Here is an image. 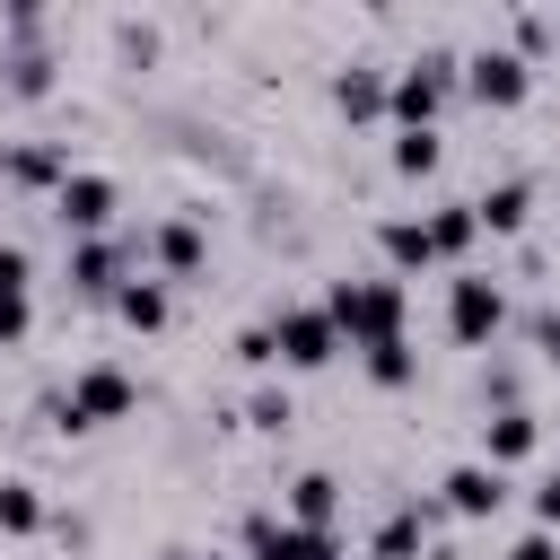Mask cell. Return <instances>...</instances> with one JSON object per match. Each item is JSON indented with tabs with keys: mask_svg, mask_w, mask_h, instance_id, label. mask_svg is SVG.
Here are the masks:
<instances>
[{
	"mask_svg": "<svg viewBox=\"0 0 560 560\" xmlns=\"http://www.w3.org/2000/svg\"><path fill=\"white\" fill-rule=\"evenodd\" d=\"M455 70H464L455 44H429V52L394 61V79H385V122H394V131H438V114H446V96H455Z\"/></svg>",
	"mask_w": 560,
	"mask_h": 560,
	"instance_id": "6da1fadb",
	"label": "cell"
},
{
	"mask_svg": "<svg viewBox=\"0 0 560 560\" xmlns=\"http://www.w3.org/2000/svg\"><path fill=\"white\" fill-rule=\"evenodd\" d=\"M315 306L332 315L341 350H376V341H402V280H394V271H376V280H332Z\"/></svg>",
	"mask_w": 560,
	"mask_h": 560,
	"instance_id": "7a4b0ae2",
	"label": "cell"
},
{
	"mask_svg": "<svg viewBox=\"0 0 560 560\" xmlns=\"http://www.w3.org/2000/svg\"><path fill=\"white\" fill-rule=\"evenodd\" d=\"M122 411H131V376H122L114 359L79 368V376H70V394H52V402H44V420H52V429H105V420H122Z\"/></svg>",
	"mask_w": 560,
	"mask_h": 560,
	"instance_id": "3957f363",
	"label": "cell"
},
{
	"mask_svg": "<svg viewBox=\"0 0 560 560\" xmlns=\"http://www.w3.org/2000/svg\"><path fill=\"white\" fill-rule=\"evenodd\" d=\"M114 210H122V184L96 175V166H70L61 192H52V219H61L70 245H79V236H114Z\"/></svg>",
	"mask_w": 560,
	"mask_h": 560,
	"instance_id": "277c9868",
	"label": "cell"
},
{
	"mask_svg": "<svg viewBox=\"0 0 560 560\" xmlns=\"http://www.w3.org/2000/svg\"><path fill=\"white\" fill-rule=\"evenodd\" d=\"M499 324H508V289H499L490 271H455V280H446V332H455L464 350H490Z\"/></svg>",
	"mask_w": 560,
	"mask_h": 560,
	"instance_id": "5b68a950",
	"label": "cell"
},
{
	"mask_svg": "<svg viewBox=\"0 0 560 560\" xmlns=\"http://www.w3.org/2000/svg\"><path fill=\"white\" fill-rule=\"evenodd\" d=\"M455 88H464L472 105L508 114V105H525V96H534V70H525L508 44H472V52H464V70H455Z\"/></svg>",
	"mask_w": 560,
	"mask_h": 560,
	"instance_id": "8992f818",
	"label": "cell"
},
{
	"mask_svg": "<svg viewBox=\"0 0 560 560\" xmlns=\"http://www.w3.org/2000/svg\"><path fill=\"white\" fill-rule=\"evenodd\" d=\"M210 210H175V219H158V228H140V262H158V280H201V262H210Z\"/></svg>",
	"mask_w": 560,
	"mask_h": 560,
	"instance_id": "52a82bcc",
	"label": "cell"
},
{
	"mask_svg": "<svg viewBox=\"0 0 560 560\" xmlns=\"http://www.w3.org/2000/svg\"><path fill=\"white\" fill-rule=\"evenodd\" d=\"M131 262H140V236H131V228L79 236V245H70V289H79V298H114V289L131 280Z\"/></svg>",
	"mask_w": 560,
	"mask_h": 560,
	"instance_id": "ba28073f",
	"label": "cell"
},
{
	"mask_svg": "<svg viewBox=\"0 0 560 560\" xmlns=\"http://www.w3.org/2000/svg\"><path fill=\"white\" fill-rule=\"evenodd\" d=\"M271 350H280V368H332L341 332L324 306H271Z\"/></svg>",
	"mask_w": 560,
	"mask_h": 560,
	"instance_id": "9c48e42d",
	"label": "cell"
},
{
	"mask_svg": "<svg viewBox=\"0 0 560 560\" xmlns=\"http://www.w3.org/2000/svg\"><path fill=\"white\" fill-rule=\"evenodd\" d=\"M245 551H254V560H341V542H332V534L289 525V516H271V508H254V516H245Z\"/></svg>",
	"mask_w": 560,
	"mask_h": 560,
	"instance_id": "30bf717a",
	"label": "cell"
},
{
	"mask_svg": "<svg viewBox=\"0 0 560 560\" xmlns=\"http://www.w3.org/2000/svg\"><path fill=\"white\" fill-rule=\"evenodd\" d=\"M0 175L18 184V192H61V175H70V140H9L0 149Z\"/></svg>",
	"mask_w": 560,
	"mask_h": 560,
	"instance_id": "8fae6325",
	"label": "cell"
},
{
	"mask_svg": "<svg viewBox=\"0 0 560 560\" xmlns=\"http://www.w3.org/2000/svg\"><path fill=\"white\" fill-rule=\"evenodd\" d=\"M438 516H446L438 499H402V508L368 534V560H420V551H429V534H438Z\"/></svg>",
	"mask_w": 560,
	"mask_h": 560,
	"instance_id": "7c38bea8",
	"label": "cell"
},
{
	"mask_svg": "<svg viewBox=\"0 0 560 560\" xmlns=\"http://www.w3.org/2000/svg\"><path fill=\"white\" fill-rule=\"evenodd\" d=\"M385 79H394L385 61H341L332 70V114L341 122H385Z\"/></svg>",
	"mask_w": 560,
	"mask_h": 560,
	"instance_id": "4fadbf2b",
	"label": "cell"
},
{
	"mask_svg": "<svg viewBox=\"0 0 560 560\" xmlns=\"http://www.w3.org/2000/svg\"><path fill=\"white\" fill-rule=\"evenodd\" d=\"M438 490H446V499H438L446 516H499V508H508V472H490L481 455H472V464H455Z\"/></svg>",
	"mask_w": 560,
	"mask_h": 560,
	"instance_id": "5bb4252c",
	"label": "cell"
},
{
	"mask_svg": "<svg viewBox=\"0 0 560 560\" xmlns=\"http://www.w3.org/2000/svg\"><path fill=\"white\" fill-rule=\"evenodd\" d=\"M534 446H542V420H534L525 402H516V411H490V420H481V464H490V472L525 464Z\"/></svg>",
	"mask_w": 560,
	"mask_h": 560,
	"instance_id": "9a60e30c",
	"label": "cell"
},
{
	"mask_svg": "<svg viewBox=\"0 0 560 560\" xmlns=\"http://www.w3.org/2000/svg\"><path fill=\"white\" fill-rule=\"evenodd\" d=\"M472 219H481V236H516V228L534 219V184H525V175H508V184H490V192L472 201Z\"/></svg>",
	"mask_w": 560,
	"mask_h": 560,
	"instance_id": "2e32d148",
	"label": "cell"
},
{
	"mask_svg": "<svg viewBox=\"0 0 560 560\" xmlns=\"http://www.w3.org/2000/svg\"><path fill=\"white\" fill-rule=\"evenodd\" d=\"M420 228H429V254H438V262H464V254L481 245V219H472V201H438Z\"/></svg>",
	"mask_w": 560,
	"mask_h": 560,
	"instance_id": "e0dca14e",
	"label": "cell"
},
{
	"mask_svg": "<svg viewBox=\"0 0 560 560\" xmlns=\"http://www.w3.org/2000/svg\"><path fill=\"white\" fill-rule=\"evenodd\" d=\"M332 516H341V481H332V472H298V481H289V525L332 534Z\"/></svg>",
	"mask_w": 560,
	"mask_h": 560,
	"instance_id": "ac0fdd59",
	"label": "cell"
},
{
	"mask_svg": "<svg viewBox=\"0 0 560 560\" xmlns=\"http://www.w3.org/2000/svg\"><path fill=\"white\" fill-rule=\"evenodd\" d=\"M114 315H122L131 332H166V315H175V306H166V280H140V271H131V280L114 289Z\"/></svg>",
	"mask_w": 560,
	"mask_h": 560,
	"instance_id": "d6986e66",
	"label": "cell"
},
{
	"mask_svg": "<svg viewBox=\"0 0 560 560\" xmlns=\"http://www.w3.org/2000/svg\"><path fill=\"white\" fill-rule=\"evenodd\" d=\"M52 70H61V61H52L44 44H26V52H0V88H9V96H26V105H35V96H52Z\"/></svg>",
	"mask_w": 560,
	"mask_h": 560,
	"instance_id": "ffe728a7",
	"label": "cell"
},
{
	"mask_svg": "<svg viewBox=\"0 0 560 560\" xmlns=\"http://www.w3.org/2000/svg\"><path fill=\"white\" fill-rule=\"evenodd\" d=\"M376 245H385V262H394V271H429V262H438L420 219H376Z\"/></svg>",
	"mask_w": 560,
	"mask_h": 560,
	"instance_id": "44dd1931",
	"label": "cell"
},
{
	"mask_svg": "<svg viewBox=\"0 0 560 560\" xmlns=\"http://www.w3.org/2000/svg\"><path fill=\"white\" fill-rule=\"evenodd\" d=\"M438 158H446V140H438V131H394V175H402V184H429V175H438Z\"/></svg>",
	"mask_w": 560,
	"mask_h": 560,
	"instance_id": "7402d4cb",
	"label": "cell"
},
{
	"mask_svg": "<svg viewBox=\"0 0 560 560\" xmlns=\"http://www.w3.org/2000/svg\"><path fill=\"white\" fill-rule=\"evenodd\" d=\"M35 525H44V490L9 472V481H0V534H35Z\"/></svg>",
	"mask_w": 560,
	"mask_h": 560,
	"instance_id": "603a6c76",
	"label": "cell"
},
{
	"mask_svg": "<svg viewBox=\"0 0 560 560\" xmlns=\"http://www.w3.org/2000/svg\"><path fill=\"white\" fill-rule=\"evenodd\" d=\"M359 359H368V376H376V385H411V376H420L411 332H402V341H376V350H359Z\"/></svg>",
	"mask_w": 560,
	"mask_h": 560,
	"instance_id": "cb8c5ba5",
	"label": "cell"
},
{
	"mask_svg": "<svg viewBox=\"0 0 560 560\" xmlns=\"http://www.w3.org/2000/svg\"><path fill=\"white\" fill-rule=\"evenodd\" d=\"M0 35H9V52L44 44V9H35V0H9V9H0Z\"/></svg>",
	"mask_w": 560,
	"mask_h": 560,
	"instance_id": "d4e9b609",
	"label": "cell"
},
{
	"mask_svg": "<svg viewBox=\"0 0 560 560\" xmlns=\"http://www.w3.org/2000/svg\"><path fill=\"white\" fill-rule=\"evenodd\" d=\"M508 52H516V61L534 70V61L551 52V18H508Z\"/></svg>",
	"mask_w": 560,
	"mask_h": 560,
	"instance_id": "484cf974",
	"label": "cell"
},
{
	"mask_svg": "<svg viewBox=\"0 0 560 560\" xmlns=\"http://www.w3.org/2000/svg\"><path fill=\"white\" fill-rule=\"evenodd\" d=\"M289 420H298V411H289V394H280V385H262V394L245 402V429H262V438H280Z\"/></svg>",
	"mask_w": 560,
	"mask_h": 560,
	"instance_id": "4316f807",
	"label": "cell"
},
{
	"mask_svg": "<svg viewBox=\"0 0 560 560\" xmlns=\"http://www.w3.org/2000/svg\"><path fill=\"white\" fill-rule=\"evenodd\" d=\"M26 332H35V298L26 289H0V350H18Z\"/></svg>",
	"mask_w": 560,
	"mask_h": 560,
	"instance_id": "83f0119b",
	"label": "cell"
},
{
	"mask_svg": "<svg viewBox=\"0 0 560 560\" xmlns=\"http://www.w3.org/2000/svg\"><path fill=\"white\" fill-rule=\"evenodd\" d=\"M236 359H245V368H271V359H280V350H271V324H245V332H236Z\"/></svg>",
	"mask_w": 560,
	"mask_h": 560,
	"instance_id": "f1b7e54d",
	"label": "cell"
},
{
	"mask_svg": "<svg viewBox=\"0 0 560 560\" xmlns=\"http://www.w3.org/2000/svg\"><path fill=\"white\" fill-rule=\"evenodd\" d=\"M534 525H542V534H560V472H542V481H534Z\"/></svg>",
	"mask_w": 560,
	"mask_h": 560,
	"instance_id": "f546056e",
	"label": "cell"
},
{
	"mask_svg": "<svg viewBox=\"0 0 560 560\" xmlns=\"http://www.w3.org/2000/svg\"><path fill=\"white\" fill-rule=\"evenodd\" d=\"M114 44H122V61H149V52H158V26H131V18H122Z\"/></svg>",
	"mask_w": 560,
	"mask_h": 560,
	"instance_id": "4dcf8cb0",
	"label": "cell"
},
{
	"mask_svg": "<svg viewBox=\"0 0 560 560\" xmlns=\"http://www.w3.org/2000/svg\"><path fill=\"white\" fill-rule=\"evenodd\" d=\"M508 560H560V534H542V525H534V534H516V542H508Z\"/></svg>",
	"mask_w": 560,
	"mask_h": 560,
	"instance_id": "1f68e13d",
	"label": "cell"
},
{
	"mask_svg": "<svg viewBox=\"0 0 560 560\" xmlns=\"http://www.w3.org/2000/svg\"><path fill=\"white\" fill-rule=\"evenodd\" d=\"M0 289H35V262H26V245H0Z\"/></svg>",
	"mask_w": 560,
	"mask_h": 560,
	"instance_id": "d6a6232c",
	"label": "cell"
},
{
	"mask_svg": "<svg viewBox=\"0 0 560 560\" xmlns=\"http://www.w3.org/2000/svg\"><path fill=\"white\" fill-rule=\"evenodd\" d=\"M525 332H534V350H542V359H560V315H551V306H534V324H525Z\"/></svg>",
	"mask_w": 560,
	"mask_h": 560,
	"instance_id": "836d02e7",
	"label": "cell"
},
{
	"mask_svg": "<svg viewBox=\"0 0 560 560\" xmlns=\"http://www.w3.org/2000/svg\"><path fill=\"white\" fill-rule=\"evenodd\" d=\"M166 560H228V551H201V542H175Z\"/></svg>",
	"mask_w": 560,
	"mask_h": 560,
	"instance_id": "e575fe53",
	"label": "cell"
},
{
	"mask_svg": "<svg viewBox=\"0 0 560 560\" xmlns=\"http://www.w3.org/2000/svg\"><path fill=\"white\" fill-rule=\"evenodd\" d=\"M551 44H560V18H551Z\"/></svg>",
	"mask_w": 560,
	"mask_h": 560,
	"instance_id": "d590c367",
	"label": "cell"
}]
</instances>
